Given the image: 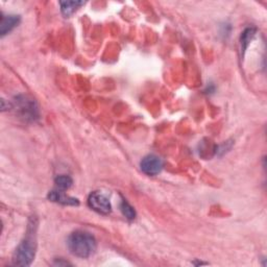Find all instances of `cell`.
Instances as JSON below:
<instances>
[{
    "label": "cell",
    "instance_id": "obj_6",
    "mask_svg": "<svg viewBox=\"0 0 267 267\" xmlns=\"http://www.w3.org/2000/svg\"><path fill=\"white\" fill-rule=\"evenodd\" d=\"M48 198L53 202H58V204H61L64 206H79L80 205V201L78 198L68 196L60 190H53L49 192Z\"/></svg>",
    "mask_w": 267,
    "mask_h": 267
},
{
    "label": "cell",
    "instance_id": "obj_11",
    "mask_svg": "<svg viewBox=\"0 0 267 267\" xmlns=\"http://www.w3.org/2000/svg\"><path fill=\"white\" fill-rule=\"evenodd\" d=\"M256 35V29L255 28H248L244 31L241 37V50L244 52L247 49L250 42L253 40V38Z\"/></svg>",
    "mask_w": 267,
    "mask_h": 267
},
{
    "label": "cell",
    "instance_id": "obj_10",
    "mask_svg": "<svg viewBox=\"0 0 267 267\" xmlns=\"http://www.w3.org/2000/svg\"><path fill=\"white\" fill-rule=\"evenodd\" d=\"M120 210L125 218L129 220H133L136 217V211L135 209L127 202L125 199H123L120 204Z\"/></svg>",
    "mask_w": 267,
    "mask_h": 267
},
{
    "label": "cell",
    "instance_id": "obj_9",
    "mask_svg": "<svg viewBox=\"0 0 267 267\" xmlns=\"http://www.w3.org/2000/svg\"><path fill=\"white\" fill-rule=\"evenodd\" d=\"M56 181V185L57 187L60 189V190H66V189H69L71 186H72V178L69 177V176H66V175H61V176H58L55 179Z\"/></svg>",
    "mask_w": 267,
    "mask_h": 267
},
{
    "label": "cell",
    "instance_id": "obj_1",
    "mask_svg": "<svg viewBox=\"0 0 267 267\" xmlns=\"http://www.w3.org/2000/svg\"><path fill=\"white\" fill-rule=\"evenodd\" d=\"M70 253L79 258L86 259L96 250V240L88 232L77 231L72 233L67 241Z\"/></svg>",
    "mask_w": 267,
    "mask_h": 267
},
{
    "label": "cell",
    "instance_id": "obj_3",
    "mask_svg": "<svg viewBox=\"0 0 267 267\" xmlns=\"http://www.w3.org/2000/svg\"><path fill=\"white\" fill-rule=\"evenodd\" d=\"M88 205L92 210L99 213V214L106 215L112 211V206L109 198L97 191L92 192L89 195Z\"/></svg>",
    "mask_w": 267,
    "mask_h": 267
},
{
    "label": "cell",
    "instance_id": "obj_5",
    "mask_svg": "<svg viewBox=\"0 0 267 267\" xmlns=\"http://www.w3.org/2000/svg\"><path fill=\"white\" fill-rule=\"evenodd\" d=\"M140 167H141L142 173H144L147 176L154 177L161 173V170L163 169V162L159 157L154 156V155H149L142 159Z\"/></svg>",
    "mask_w": 267,
    "mask_h": 267
},
{
    "label": "cell",
    "instance_id": "obj_2",
    "mask_svg": "<svg viewBox=\"0 0 267 267\" xmlns=\"http://www.w3.org/2000/svg\"><path fill=\"white\" fill-rule=\"evenodd\" d=\"M36 242L33 236L26 237L17 248L13 263L17 266H28L35 259Z\"/></svg>",
    "mask_w": 267,
    "mask_h": 267
},
{
    "label": "cell",
    "instance_id": "obj_8",
    "mask_svg": "<svg viewBox=\"0 0 267 267\" xmlns=\"http://www.w3.org/2000/svg\"><path fill=\"white\" fill-rule=\"evenodd\" d=\"M84 4H85V2H83V1H62V2H60L62 14L65 17L71 16L74 12H77V10Z\"/></svg>",
    "mask_w": 267,
    "mask_h": 267
},
{
    "label": "cell",
    "instance_id": "obj_4",
    "mask_svg": "<svg viewBox=\"0 0 267 267\" xmlns=\"http://www.w3.org/2000/svg\"><path fill=\"white\" fill-rule=\"evenodd\" d=\"M16 105L24 119L34 120L38 118V108L33 99H29L26 96H18L16 97Z\"/></svg>",
    "mask_w": 267,
    "mask_h": 267
},
{
    "label": "cell",
    "instance_id": "obj_7",
    "mask_svg": "<svg viewBox=\"0 0 267 267\" xmlns=\"http://www.w3.org/2000/svg\"><path fill=\"white\" fill-rule=\"evenodd\" d=\"M20 23V17L16 15L2 16L1 24H0V34L1 37H4L8 33H10L18 24Z\"/></svg>",
    "mask_w": 267,
    "mask_h": 267
}]
</instances>
